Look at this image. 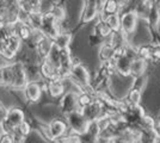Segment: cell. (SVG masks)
<instances>
[{"mask_svg":"<svg viewBox=\"0 0 160 143\" xmlns=\"http://www.w3.org/2000/svg\"><path fill=\"white\" fill-rule=\"evenodd\" d=\"M68 125H67L66 119L62 118H54L48 123V131L52 141H56L58 138L66 135Z\"/></svg>","mask_w":160,"mask_h":143,"instance_id":"8fae6325","label":"cell"},{"mask_svg":"<svg viewBox=\"0 0 160 143\" xmlns=\"http://www.w3.org/2000/svg\"><path fill=\"white\" fill-rule=\"evenodd\" d=\"M121 7L117 0H105L103 2V5L100 6L99 10V18L100 19H105L108 16L115 13H120Z\"/></svg>","mask_w":160,"mask_h":143,"instance_id":"2e32d148","label":"cell"},{"mask_svg":"<svg viewBox=\"0 0 160 143\" xmlns=\"http://www.w3.org/2000/svg\"><path fill=\"white\" fill-rule=\"evenodd\" d=\"M40 30L42 34L46 35L47 37L53 40L56 35L60 32V23L55 19L53 14L49 11L42 13V21H41V26Z\"/></svg>","mask_w":160,"mask_h":143,"instance_id":"5b68a950","label":"cell"},{"mask_svg":"<svg viewBox=\"0 0 160 143\" xmlns=\"http://www.w3.org/2000/svg\"><path fill=\"white\" fill-rule=\"evenodd\" d=\"M50 13L55 17V19L59 21V23H62L66 18V8L65 6L61 4V1H56V2H53L50 8L48 10Z\"/></svg>","mask_w":160,"mask_h":143,"instance_id":"7402d4cb","label":"cell"},{"mask_svg":"<svg viewBox=\"0 0 160 143\" xmlns=\"http://www.w3.org/2000/svg\"><path fill=\"white\" fill-rule=\"evenodd\" d=\"M12 32L11 26H7V25H0V49L2 47L4 42L7 38V36Z\"/></svg>","mask_w":160,"mask_h":143,"instance_id":"83f0119b","label":"cell"},{"mask_svg":"<svg viewBox=\"0 0 160 143\" xmlns=\"http://www.w3.org/2000/svg\"><path fill=\"white\" fill-rule=\"evenodd\" d=\"M75 110H79L78 106V92L74 91H66L61 95L60 99V111L62 115H67L69 112H73Z\"/></svg>","mask_w":160,"mask_h":143,"instance_id":"ba28073f","label":"cell"},{"mask_svg":"<svg viewBox=\"0 0 160 143\" xmlns=\"http://www.w3.org/2000/svg\"><path fill=\"white\" fill-rule=\"evenodd\" d=\"M139 17L133 10H123L120 14V31L127 38H129L135 32L138 26Z\"/></svg>","mask_w":160,"mask_h":143,"instance_id":"3957f363","label":"cell"},{"mask_svg":"<svg viewBox=\"0 0 160 143\" xmlns=\"http://www.w3.org/2000/svg\"><path fill=\"white\" fill-rule=\"evenodd\" d=\"M99 13V7L96 0H84V10L80 17V25H85L92 21Z\"/></svg>","mask_w":160,"mask_h":143,"instance_id":"7c38bea8","label":"cell"},{"mask_svg":"<svg viewBox=\"0 0 160 143\" xmlns=\"http://www.w3.org/2000/svg\"><path fill=\"white\" fill-rule=\"evenodd\" d=\"M152 50H153V44L149 43V44H141L136 48V56L140 57L145 61H149V57L152 54Z\"/></svg>","mask_w":160,"mask_h":143,"instance_id":"d4e9b609","label":"cell"},{"mask_svg":"<svg viewBox=\"0 0 160 143\" xmlns=\"http://www.w3.org/2000/svg\"><path fill=\"white\" fill-rule=\"evenodd\" d=\"M24 66V72L27 75L28 81H42L38 63H27Z\"/></svg>","mask_w":160,"mask_h":143,"instance_id":"d6986e66","label":"cell"},{"mask_svg":"<svg viewBox=\"0 0 160 143\" xmlns=\"http://www.w3.org/2000/svg\"><path fill=\"white\" fill-rule=\"evenodd\" d=\"M94 99V94L92 91H87V89H82L78 93V106L79 109H84L87 106L90 102Z\"/></svg>","mask_w":160,"mask_h":143,"instance_id":"603a6c76","label":"cell"},{"mask_svg":"<svg viewBox=\"0 0 160 143\" xmlns=\"http://www.w3.org/2000/svg\"><path fill=\"white\" fill-rule=\"evenodd\" d=\"M111 29L109 27L108 25V23L104 19H98V21L94 24V27H93V34L97 35L98 37H100L102 40H105L107 37H109L110 35H111Z\"/></svg>","mask_w":160,"mask_h":143,"instance_id":"ffe728a7","label":"cell"},{"mask_svg":"<svg viewBox=\"0 0 160 143\" xmlns=\"http://www.w3.org/2000/svg\"><path fill=\"white\" fill-rule=\"evenodd\" d=\"M72 38H73V36L71 32H61L60 31L53 38V43L60 49H65V48H69L71 43H72Z\"/></svg>","mask_w":160,"mask_h":143,"instance_id":"44dd1931","label":"cell"},{"mask_svg":"<svg viewBox=\"0 0 160 143\" xmlns=\"http://www.w3.org/2000/svg\"><path fill=\"white\" fill-rule=\"evenodd\" d=\"M81 112L84 113V116L86 117L88 122H94V121L99 119L102 116L107 115L104 106H103V102H100L98 98H94L87 106L81 109Z\"/></svg>","mask_w":160,"mask_h":143,"instance_id":"52a82bcc","label":"cell"},{"mask_svg":"<svg viewBox=\"0 0 160 143\" xmlns=\"http://www.w3.org/2000/svg\"><path fill=\"white\" fill-rule=\"evenodd\" d=\"M141 97H142V89L133 86L124 99L127 100V102L130 106H134V105H139L141 102Z\"/></svg>","mask_w":160,"mask_h":143,"instance_id":"cb8c5ba5","label":"cell"},{"mask_svg":"<svg viewBox=\"0 0 160 143\" xmlns=\"http://www.w3.org/2000/svg\"><path fill=\"white\" fill-rule=\"evenodd\" d=\"M104 41V40H102L100 37H98L97 35L92 34L91 36H90V38H88V42H90V44L93 47V45H99L102 42Z\"/></svg>","mask_w":160,"mask_h":143,"instance_id":"f1b7e54d","label":"cell"},{"mask_svg":"<svg viewBox=\"0 0 160 143\" xmlns=\"http://www.w3.org/2000/svg\"><path fill=\"white\" fill-rule=\"evenodd\" d=\"M104 21L108 23L109 27L111 29L112 32H116V31H120V26H121V23H120V13H115V14H110L108 16L107 18Z\"/></svg>","mask_w":160,"mask_h":143,"instance_id":"484cf974","label":"cell"},{"mask_svg":"<svg viewBox=\"0 0 160 143\" xmlns=\"http://www.w3.org/2000/svg\"><path fill=\"white\" fill-rule=\"evenodd\" d=\"M6 111H7V107H5V105L0 100V121L4 119V117L6 115Z\"/></svg>","mask_w":160,"mask_h":143,"instance_id":"f546056e","label":"cell"},{"mask_svg":"<svg viewBox=\"0 0 160 143\" xmlns=\"http://www.w3.org/2000/svg\"><path fill=\"white\" fill-rule=\"evenodd\" d=\"M42 88L46 91L50 98L58 99L66 92L65 80L62 79H53V80H42Z\"/></svg>","mask_w":160,"mask_h":143,"instance_id":"8992f818","label":"cell"},{"mask_svg":"<svg viewBox=\"0 0 160 143\" xmlns=\"http://www.w3.org/2000/svg\"><path fill=\"white\" fill-rule=\"evenodd\" d=\"M115 55V48L108 41H103L99 44V51H98V57L100 62H107L113 59Z\"/></svg>","mask_w":160,"mask_h":143,"instance_id":"ac0fdd59","label":"cell"},{"mask_svg":"<svg viewBox=\"0 0 160 143\" xmlns=\"http://www.w3.org/2000/svg\"><path fill=\"white\" fill-rule=\"evenodd\" d=\"M22 45H23L22 40L16 34L11 32L7 36L5 42H4L2 47L0 49V53L4 55L5 57H7L8 60L14 61V59H16V56L18 54V51L20 50Z\"/></svg>","mask_w":160,"mask_h":143,"instance_id":"277c9868","label":"cell"},{"mask_svg":"<svg viewBox=\"0 0 160 143\" xmlns=\"http://www.w3.org/2000/svg\"><path fill=\"white\" fill-rule=\"evenodd\" d=\"M117 1H118V4H120L121 11H122V10H124V8L130 4V1H132V0H117Z\"/></svg>","mask_w":160,"mask_h":143,"instance_id":"4dcf8cb0","label":"cell"},{"mask_svg":"<svg viewBox=\"0 0 160 143\" xmlns=\"http://www.w3.org/2000/svg\"><path fill=\"white\" fill-rule=\"evenodd\" d=\"M4 119L8 124H11L13 128H17L20 123L25 119V113L19 107H8Z\"/></svg>","mask_w":160,"mask_h":143,"instance_id":"5bb4252c","label":"cell"},{"mask_svg":"<svg viewBox=\"0 0 160 143\" xmlns=\"http://www.w3.org/2000/svg\"><path fill=\"white\" fill-rule=\"evenodd\" d=\"M25 100L29 102H38L42 97V83L41 81H28L27 85L22 89Z\"/></svg>","mask_w":160,"mask_h":143,"instance_id":"30bf717a","label":"cell"},{"mask_svg":"<svg viewBox=\"0 0 160 143\" xmlns=\"http://www.w3.org/2000/svg\"><path fill=\"white\" fill-rule=\"evenodd\" d=\"M11 67H12V86H11V88L23 89V87L28 82L23 63L18 61H12Z\"/></svg>","mask_w":160,"mask_h":143,"instance_id":"9c48e42d","label":"cell"},{"mask_svg":"<svg viewBox=\"0 0 160 143\" xmlns=\"http://www.w3.org/2000/svg\"><path fill=\"white\" fill-rule=\"evenodd\" d=\"M65 117H66L67 125H68V128L71 129L72 132L82 136L87 131L90 122L86 119V117L84 116V113L81 112L80 109L67 113V115H65Z\"/></svg>","mask_w":160,"mask_h":143,"instance_id":"7a4b0ae2","label":"cell"},{"mask_svg":"<svg viewBox=\"0 0 160 143\" xmlns=\"http://www.w3.org/2000/svg\"><path fill=\"white\" fill-rule=\"evenodd\" d=\"M68 78H69L81 91H82V89L91 91V89H90L91 76H90V73H88L87 68L82 63H80V62H73Z\"/></svg>","mask_w":160,"mask_h":143,"instance_id":"6da1fadb","label":"cell"},{"mask_svg":"<svg viewBox=\"0 0 160 143\" xmlns=\"http://www.w3.org/2000/svg\"><path fill=\"white\" fill-rule=\"evenodd\" d=\"M40 1H43V0H40Z\"/></svg>","mask_w":160,"mask_h":143,"instance_id":"d6a6232c","label":"cell"},{"mask_svg":"<svg viewBox=\"0 0 160 143\" xmlns=\"http://www.w3.org/2000/svg\"><path fill=\"white\" fill-rule=\"evenodd\" d=\"M140 128H142V129H154V128H157V122L152 116L145 113L140 121Z\"/></svg>","mask_w":160,"mask_h":143,"instance_id":"4316f807","label":"cell"},{"mask_svg":"<svg viewBox=\"0 0 160 143\" xmlns=\"http://www.w3.org/2000/svg\"><path fill=\"white\" fill-rule=\"evenodd\" d=\"M147 69V61L142 60L140 57H134L130 63V70H129V76H132L133 79H136L139 76L145 75Z\"/></svg>","mask_w":160,"mask_h":143,"instance_id":"e0dca14e","label":"cell"},{"mask_svg":"<svg viewBox=\"0 0 160 143\" xmlns=\"http://www.w3.org/2000/svg\"><path fill=\"white\" fill-rule=\"evenodd\" d=\"M38 67H40V73H41V76H42V80L60 79L58 68L48 59L41 60L40 63H38Z\"/></svg>","mask_w":160,"mask_h":143,"instance_id":"4fadbf2b","label":"cell"},{"mask_svg":"<svg viewBox=\"0 0 160 143\" xmlns=\"http://www.w3.org/2000/svg\"><path fill=\"white\" fill-rule=\"evenodd\" d=\"M52 47H53V40L47 37L46 35H43L40 38V41L37 42L36 47H35V51H36L37 56L40 57V60L47 59Z\"/></svg>","mask_w":160,"mask_h":143,"instance_id":"9a60e30c","label":"cell"},{"mask_svg":"<svg viewBox=\"0 0 160 143\" xmlns=\"http://www.w3.org/2000/svg\"><path fill=\"white\" fill-rule=\"evenodd\" d=\"M157 130H158V132H159V135H160V113H159V124H158V128H157Z\"/></svg>","mask_w":160,"mask_h":143,"instance_id":"1f68e13d","label":"cell"}]
</instances>
